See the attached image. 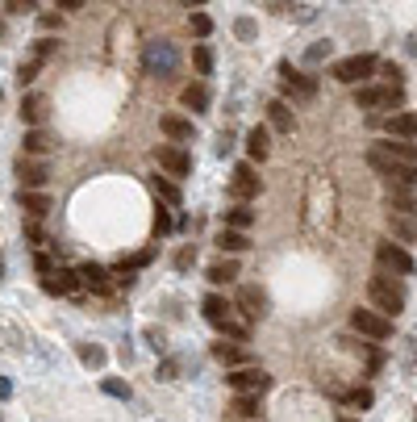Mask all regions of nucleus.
<instances>
[{
	"mask_svg": "<svg viewBox=\"0 0 417 422\" xmlns=\"http://www.w3.org/2000/svg\"><path fill=\"white\" fill-rule=\"evenodd\" d=\"M230 197L234 201H250V197H259V172H255L250 163H238V168H234Z\"/></svg>",
	"mask_w": 417,
	"mask_h": 422,
	"instance_id": "nucleus-9",
	"label": "nucleus"
},
{
	"mask_svg": "<svg viewBox=\"0 0 417 422\" xmlns=\"http://www.w3.org/2000/svg\"><path fill=\"white\" fill-rule=\"evenodd\" d=\"M292 0H267V8H288Z\"/></svg>",
	"mask_w": 417,
	"mask_h": 422,
	"instance_id": "nucleus-52",
	"label": "nucleus"
},
{
	"mask_svg": "<svg viewBox=\"0 0 417 422\" xmlns=\"http://www.w3.org/2000/svg\"><path fill=\"white\" fill-rule=\"evenodd\" d=\"M80 281H84V288H92L96 297H109V293H113V281H109V272H104L100 264H84V268H80Z\"/></svg>",
	"mask_w": 417,
	"mask_h": 422,
	"instance_id": "nucleus-18",
	"label": "nucleus"
},
{
	"mask_svg": "<svg viewBox=\"0 0 417 422\" xmlns=\"http://www.w3.org/2000/svg\"><path fill=\"white\" fill-rule=\"evenodd\" d=\"M155 159H159V168L171 172V176H188V172H192V155H188L184 146H159Z\"/></svg>",
	"mask_w": 417,
	"mask_h": 422,
	"instance_id": "nucleus-10",
	"label": "nucleus"
},
{
	"mask_svg": "<svg viewBox=\"0 0 417 422\" xmlns=\"http://www.w3.org/2000/svg\"><path fill=\"white\" fill-rule=\"evenodd\" d=\"M380 71H384V80H388L392 88H401V80H405V76H401V67H397V63H384Z\"/></svg>",
	"mask_w": 417,
	"mask_h": 422,
	"instance_id": "nucleus-42",
	"label": "nucleus"
},
{
	"mask_svg": "<svg viewBox=\"0 0 417 422\" xmlns=\"http://www.w3.org/2000/svg\"><path fill=\"white\" fill-rule=\"evenodd\" d=\"M21 209H25L30 218H38V222H42V218L50 213V197L42 192V188H21Z\"/></svg>",
	"mask_w": 417,
	"mask_h": 422,
	"instance_id": "nucleus-20",
	"label": "nucleus"
},
{
	"mask_svg": "<svg viewBox=\"0 0 417 422\" xmlns=\"http://www.w3.org/2000/svg\"><path fill=\"white\" fill-rule=\"evenodd\" d=\"M17 180L25 188H42L50 180V168L42 159H34V155H21V159H17Z\"/></svg>",
	"mask_w": 417,
	"mask_h": 422,
	"instance_id": "nucleus-12",
	"label": "nucleus"
},
{
	"mask_svg": "<svg viewBox=\"0 0 417 422\" xmlns=\"http://www.w3.org/2000/svg\"><path fill=\"white\" fill-rule=\"evenodd\" d=\"M325 54H330V42H313V47H309V54H305V59H309V63H322Z\"/></svg>",
	"mask_w": 417,
	"mask_h": 422,
	"instance_id": "nucleus-44",
	"label": "nucleus"
},
{
	"mask_svg": "<svg viewBox=\"0 0 417 422\" xmlns=\"http://www.w3.org/2000/svg\"><path fill=\"white\" fill-rule=\"evenodd\" d=\"M230 414H234V418H242V422H255V418H259V397L238 393V397H234V406H230Z\"/></svg>",
	"mask_w": 417,
	"mask_h": 422,
	"instance_id": "nucleus-25",
	"label": "nucleus"
},
{
	"mask_svg": "<svg viewBox=\"0 0 417 422\" xmlns=\"http://www.w3.org/2000/svg\"><path fill=\"white\" fill-rule=\"evenodd\" d=\"M159 126H163V134H167L171 142H192L196 139V126H192L188 117H180V113H167Z\"/></svg>",
	"mask_w": 417,
	"mask_h": 422,
	"instance_id": "nucleus-19",
	"label": "nucleus"
},
{
	"mask_svg": "<svg viewBox=\"0 0 417 422\" xmlns=\"http://www.w3.org/2000/svg\"><path fill=\"white\" fill-rule=\"evenodd\" d=\"M250 222H255V209H250L246 201H238V205L226 209V226H230V230H246Z\"/></svg>",
	"mask_w": 417,
	"mask_h": 422,
	"instance_id": "nucleus-27",
	"label": "nucleus"
},
{
	"mask_svg": "<svg viewBox=\"0 0 417 422\" xmlns=\"http://www.w3.org/2000/svg\"><path fill=\"white\" fill-rule=\"evenodd\" d=\"M375 71H380L375 54H351V59H338V63H334V80H338V84H363Z\"/></svg>",
	"mask_w": 417,
	"mask_h": 422,
	"instance_id": "nucleus-2",
	"label": "nucleus"
},
{
	"mask_svg": "<svg viewBox=\"0 0 417 422\" xmlns=\"http://www.w3.org/2000/svg\"><path fill=\"white\" fill-rule=\"evenodd\" d=\"M192 63H196V71H200V76H209V71H213V54H209V47L192 50Z\"/></svg>",
	"mask_w": 417,
	"mask_h": 422,
	"instance_id": "nucleus-37",
	"label": "nucleus"
},
{
	"mask_svg": "<svg viewBox=\"0 0 417 422\" xmlns=\"http://www.w3.org/2000/svg\"><path fill=\"white\" fill-rule=\"evenodd\" d=\"M80 288H84L80 272L59 268V272H50V276H47V293H54V297H71V293H80Z\"/></svg>",
	"mask_w": 417,
	"mask_h": 422,
	"instance_id": "nucleus-16",
	"label": "nucleus"
},
{
	"mask_svg": "<svg viewBox=\"0 0 417 422\" xmlns=\"http://www.w3.org/2000/svg\"><path fill=\"white\" fill-rule=\"evenodd\" d=\"M342 402H351V406H371V389H351V393H342Z\"/></svg>",
	"mask_w": 417,
	"mask_h": 422,
	"instance_id": "nucleus-39",
	"label": "nucleus"
},
{
	"mask_svg": "<svg viewBox=\"0 0 417 422\" xmlns=\"http://www.w3.org/2000/svg\"><path fill=\"white\" fill-rule=\"evenodd\" d=\"M267 122H272V130H279V134L292 130V113H288L284 100H267Z\"/></svg>",
	"mask_w": 417,
	"mask_h": 422,
	"instance_id": "nucleus-28",
	"label": "nucleus"
},
{
	"mask_svg": "<svg viewBox=\"0 0 417 422\" xmlns=\"http://www.w3.org/2000/svg\"><path fill=\"white\" fill-rule=\"evenodd\" d=\"M351 327H355V334L375 339V343H384V339L392 334V322H388L380 310H355V314H351Z\"/></svg>",
	"mask_w": 417,
	"mask_h": 422,
	"instance_id": "nucleus-6",
	"label": "nucleus"
},
{
	"mask_svg": "<svg viewBox=\"0 0 417 422\" xmlns=\"http://www.w3.org/2000/svg\"><path fill=\"white\" fill-rule=\"evenodd\" d=\"M188 30H192L196 38H209V30H213V17H209V13H192V17H188Z\"/></svg>",
	"mask_w": 417,
	"mask_h": 422,
	"instance_id": "nucleus-35",
	"label": "nucleus"
},
{
	"mask_svg": "<svg viewBox=\"0 0 417 422\" xmlns=\"http://www.w3.org/2000/svg\"><path fill=\"white\" fill-rule=\"evenodd\" d=\"M368 163L384 176V180H388V188H417V163H401V159H392L384 146H371Z\"/></svg>",
	"mask_w": 417,
	"mask_h": 422,
	"instance_id": "nucleus-1",
	"label": "nucleus"
},
{
	"mask_svg": "<svg viewBox=\"0 0 417 422\" xmlns=\"http://www.w3.org/2000/svg\"><path fill=\"white\" fill-rule=\"evenodd\" d=\"M21 117H25V122L38 130V126L50 117V100H47L42 93H25V96H21Z\"/></svg>",
	"mask_w": 417,
	"mask_h": 422,
	"instance_id": "nucleus-15",
	"label": "nucleus"
},
{
	"mask_svg": "<svg viewBox=\"0 0 417 422\" xmlns=\"http://www.w3.org/2000/svg\"><path fill=\"white\" fill-rule=\"evenodd\" d=\"M34 4H38V0H4V8H8V13H30Z\"/></svg>",
	"mask_w": 417,
	"mask_h": 422,
	"instance_id": "nucleus-46",
	"label": "nucleus"
},
{
	"mask_svg": "<svg viewBox=\"0 0 417 422\" xmlns=\"http://www.w3.org/2000/svg\"><path fill=\"white\" fill-rule=\"evenodd\" d=\"M234 146H230V134H222V139H217V155H230Z\"/></svg>",
	"mask_w": 417,
	"mask_h": 422,
	"instance_id": "nucleus-51",
	"label": "nucleus"
},
{
	"mask_svg": "<svg viewBox=\"0 0 417 422\" xmlns=\"http://www.w3.org/2000/svg\"><path fill=\"white\" fill-rule=\"evenodd\" d=\"M13 397V380L8 376H0V402H8Z\"/></svg>",
	"mask_w": 417,
	"mask_h": 422,
	"instance_id": "nucleus-49",
	"label": "nucleus"
},
{
	"mask_svg": "<svg viewBox=\"0 0 417 422\" xmlns=\"http://www.w3.org/2000/svg\"><path fill=\"white\" fill-rule=\"evenodd\" d=\"M200 310H205V318H209V322H222V318H230V314H234L230 305H226V297H217V293H209Z\"/></svg>",
	"mask_w": 417,
	"mask_h": 422,
	"instance_id": "nucleus-30",
	"label": "nucleus"
},
{
	"mask_svg": "<svg viewBox=\"0 0 417 422\" xmlns=\"http://www.w3.org/2000/svg\"><path fill=\"white\" fill-rule=\"evenodd\" d=\"M59 8H67V13H75V8H84V0H54Z\"/></svg>",
	"mask_w": 417,
	"mask_h": 422,
	"instance_id": "nucleus-50",
	"label": "nucleus"
},
{
	"mask_svg": "<svg viewBox=\"0 0 417 422\" xmlns=\"http://www.w3.org/2000/svg\"><path fill=\"white\" fill-rule=\"evenodd\" d=\"M384 126L392 139H417V113H392V117H384Z\"/></svg>",
	"mask_w": 417,
	"mask_h": 422,
	"instance_id": "nucleus-21",
	"label": "nucleus"
},
{
	"mask_svg": "<svg viewBox=\"0 0 417 422\" xmlns=\"http://www.w3.org/2000/svg\"><path fill=\"white\" fill-rule=\"evenodd\" d=\"M368 293H371V301H375L380 314H401V310H405V288L397 281H388V276H371Z\"/></svg>",
	"mask_w": 417,
	"mask_h": 422,
	"instance_id": "nucleus-3",
	"label": "nucleus"
},
{
	"mask_svg": "<svg viewBox=\"0 0 417 422\" xmlns=\"http://www.w3.org/2000/svg\"><path fill=\"white\" fill-rule=\"evenodd\" d=\"M171 226H176V222H171V213H167V209H159V213H155V230H159V235H167Z\"/></svg>",
	"mask_w": 417,
	"mask_h": 422,
	"instance_id": "nucleus-43",
	"label": "nucleus"
},
{
	"mask_svg": "<svg viewBox=\"0 0 417 422\" xmlns=\"http://www.w3.org/2000/svg\"><path fill=\"white\" fill-rule=\"evenodd\" d=\"M209 281H213V284L238 281V264H234V259H217V264H213V268H209Z\"/></svg>",
	"mask_w": 417,
	"mask_h": 422,
	"instance_id": "nucleus-33",
	"label": "nucleus"
},
{
	"mask_svg": "<svg viewBox=\"0 0 417 422\" xmlns=\"http://www.w3.org/2000/svg\"><path fill=\"white\" fill-rule=\"evenodd\" d=\"M100 389H104L109 397H121V402H130V385H126V380H100Z\"/></svg>",
	"mask_w": 417,
	"mask_h": 422,
	"instance_id": "nucleus-38",
	"label": "nucleus"
},
{
	"mask_svg": "<svg viewBox=\"0 0 417 422\" xmlns=\"http://www.w3.org/2000/svg\"><path fill=\"white\" fill-rule=\"evenodd\" d=\"M213 327L222 330L226 339H234V343H246V339H250V322H238V318H222V322H213Z\"/></svg>",
	"mask_w": 417,
	"mask_h": 422,
	"instance_id": "nucleus-29",
	"label": "nucleus"
},
{
	"mask_svg": "<svg viewBox=\"0 0 417 422\" xmlns=\"http://www.w3.org/2000/svg\"><path fill=\"white\" fill-rule=\"evenodd\" d=\"M234 34H238L242 42H246V38H255V21H250V17H238V21H234Z\"/></svg>",
	"mask_w": 417,
	"mask_h": 422,
	"instance_id": "nucleus-40",
	"label": "nucleus"
},
{
	"mask_svg": "<svg viewBox=\"0 0 417 422\" xmlns=\"http://www.w3.org/2000/svg\"><path fill=\"white\" fill-rule=\"evenodd\" d=\"M384 151H388L392 159H401V163H417V146H413V142H405V139L384 142Z\"/></svg>",
	"mask_w": 417,
	"mask_h": 422,
	"instance_id": "nucleus-32",
	"label": "nucleus"
},
{
	"mask_svg": "<svg viewBox=\"0 0 417 422\" xmlns=\"http://www.w3.org/2000/svg\"><path fill=\"white\" fill-rule=\"evenodd\" d=\"M355 105L359 109H392L401 105V88L384 84V88H355Z\"/></svg>",
	"mask_w": 417,
	"mask_h": 422,
	"instance_id": "nucleus-8",
	"label": "nucleus"
},
{
	"mask_svg": "<svg viewBox=\"0 0 417 422\" xmlns=\"http://www.w3.org/2000/svg\"><path fill=\"white\" fill-rule=\"evenodd\" d=\"M176 63H180V54H176L171 42H146V50H142V67H146L150 76H159V80L171 76Z\"/></svg>",
	"mask_w": 417,
	"mask_h": 422,
	"instance_id": "nucleus-4",
	"label": "nucleus"
},
{
	"mask_svg": "<svg viewBox=\"0 0 417 422\" xmlns=\"http://www.w3.org/2000/svg\"><path fill=\"white\" fill-rule=\"evenodd\" d=\"M213 360H222L226 368H246V364H250V351H246L242 343L222 339V343H213Z\"/></svg>",
	"mask_w": 417,
	"mask_h": 422,
	"instance_id": "nucleus-14",
	"label": "nucleus"
},
{
	"mask_svg": "<svg viewBox=\"0 0 417 422\" xmlns=\"http://www.w3.org/2000/svg\"><path fill=\"white\" fill-rule=\"evenodd\" d=\"M279 71H284V93L292 96V100H313V96H318V80H313V76H296L288 63H284Z\"/></svg>",
	"mask_w": 417,
	"mask_h": 422,
	"instance_id": "nucleus-11",
	"label": "nucleus"
},
{
	"mask_svg": "<svg viewBox=\"0 0 417 422\" xmlns=\"http://www.w3.org/2000/svg\"><path fill=\"white\" fill-rule=\"evenodd\" d=\"M150 184H155V192H159V197H163L167 205H180V188L171 184V180H163V176H155Z\"/></svg>",
	"mask_w": 417,
	"mask_h": 422,
	"instance_id": "nucleus-34",
	"label": "nucleus"
},
{
	"mask_svg": "<svg viewBox=\"0 0 417 422\" xmlns=\"http://www.w3.org/2000/svg\"><path fill=\"white\" fill-rule=\"evenodd\" d=\"M21 146H25V155L42 159V155H50V151H54V139H50L42 126H38V130H30V134H25V142H21Z\"/></svg>",
	"mask_w": 417,
	"mask_h": 422,
	"instance_id": "nucleus-22",
	"label": "nucleus"
},
{
	"mask_svg": "<svg viewBox=\"0 0 417 422\" xmlns=\"http://www.w3.org/2000/svg\"><path fill=\"white\" fill-rule=\"evenodd\" d=\"M246 151H250V159H259V163L267 159V151H272V139H267V130H263V126H255V130L246 134Z\"/></svg>",
	"mask_w": 417,
	"mask_h": 422,
	"instance_id": "nucleus-26",
	"label": "nucleus"
},
{
	"mask_svg": "<svg viewBox=\"0 0 417 422\" xmlns=\"http://www.w3.org/2000/svg\"><path fill=\"white\" fill-rule=\"evenodd\" d=\"M80 360H84V368H104V351L92 347V343H84V347H80Z\"/></svg>",
	"mask_w": 417,
	"mask_h": 422,
	"instance_id": "nucleus-36",
	"label": "nucleus"
},
{
	"mask_svg": "<svg viewBox=\"0 0 417 422\" xmlns=\"http://www.w3.org/2000/svg\"><path fill=\"white\" fill-rule=\"evenodd\" d=\"M54 47H59V42H50V38H38V42H34V59H47Z\"/></svg>",
	"mask_w": 417,
	"mask_h": 422,
	"instance_id": "nucleus-47",
	"label": "nucleus"
},
{
	"mask_svg": "<svg viewBox=\"0 0 417 422\" xmlns=\"http://www.w3.org/2000/svg\"><path fill=\"white\" fill-rule=\"evenodd\" d=\"M180 100H184V109H192V113H205V109H209V88L196 80V84H188L184 93H180Z\"/></svg>",
	"mask_w": 417,
	"mask_h": 422,
	"instance_id": "nucleus-24",
	"label": "nucleus"
},
{
	"mask_svg": "<svg viewBox=\"0 0 417 422\" xmlns=\"http://www.w3.org/2000/svg\"><path fill=\"white\" fill-rule=\"evenodd\" d=\"M338 422H359V418H351V414H342V418H338Z\"/></svg>",
	"mask_w": 417,
	"mask_h": 422,
	"instance_id": "nucleus-53",
	"label": "nucleus"
},
{
	"mask_svg": "<svg viewBox=\"0 0 417 422\" xmlns=\"http://www.w3.org/2000/svg\"><path fill=\"white\" fill-rule=\"evenodd\" d=\"M238 305H242L246 322H255V318H263V310H267V293L255 288V284H242V288H238Z\"/></svg>",
	"mask_w": 417,
	"mask_h": 422,
	"instance_id": "nucleus-13",
	"label": "nucleus"
},
{
	"mask_svg": "<svg viewBox=\"0 0 417 422\" xmlns=\"http://www.w3.org/2000/svg\"><path fill=\"white\" fill-rule=\"evenodd\" d=\"M384 205H388L392 213L417 218V197H413V188H388V192H384Z\"/></svg>",
	"mask_w": 417,
	"mask_h": 422,
	"instance_id": "nucleus-17",
	"label": "nucleus"
},
{
	"mask_svg": "<svg viewBox=\"0 0 417 422\" xmlns=\"http://www.w3.org/2000/svg\"><path fill=\"white\" fill-rule=\"evenodd\" d=\"M196 264V247H184L180 255H176V268H192Z\"/></svg>",
	"mask_w": 417,
	"mask_h": 422,
	"instance_id": "nucleus-45",
	"label": "nucleus"
},
{
	"mask_svg": "<svg viewBox=\"0 0 417 422\" xmlns=\"http://www.w3.org/2000/svg\"><path fill=\"white\" fill-rule=\"evenodd\" d=\"M38 63H42V59H30V63H21V71H17V80H21V84H30V80L38 76Z\"/></svg>",
	"mask_w": 417,
	"mask_h": 422,
	"instance_id": "nucleus-41",
	"label": "nucleus"
},
{
	"mask_svg": "<svg viewBox=\"0 0 417 422\" xmlns=\"http://www.w3.org/2000/svg\"><path fill=\"white\" fill-rule=\"evenodd\" d=\"M388 230L401 238V242H413V238H417V226L405 218V213H388Z\"/></svg>",
	"mask_w": 417,
	"mask_h": 422,
	"instance_id": "nucleus-31",
	"label": "nucleus"
},
{
	"mask_svg": "<svg viewBox=\"0 0 417 422\" xmlns=\"http://www.w3.org/2000/svg\"><path fill=\"white\" fill-rule=\"evenodd\" d=\"M0 34H4V21H0Z\"/></svg>",
	"mask_w": 417,
	"mask_h": 422,
	"instance_id": "nucleus-54",
	"label": "nucleus"
},
{
	"mask_svg": "<svg viewBox=\"0 0 417 422\" xmlns=\"http://www.w3.org/2000/svg\"><path fill=\"white\" fill-rule=\"evenodd\" d=\"M217 247H222L226 255H238V251H246V247H250V238H246V230H230V226H222V230H217Z\"/></svg>",
	"mask_w": 417,
	"mask_h": 422,
	"instance_id": "nucleus-23",
	"label": "nucleus"
},
{
	"mask_svg": "<svg viewBox=\"0 0 417 422\" xmlns=\"http://www.w3.org/2000/svg\"><path fill=\"white\" fill-rule=\"evenodd\" d=\"M226 385H230L234 393H250V397H263L267 389H272V376L263 373V368H234L226 376Z\"/></svg>",
	"mask_w": 417,
	"mask_h": 422,
	"instance_id": "nucleus-5",
	"label": "nucleus"
},
{
	"mask_svg": "<svg viewBox=\"0 0 417 422\" xmlns=\"http://www.w3.org/2000/svg\"><path fill=\"white\" fill-rule=\"evenodd\" d=\"M375 264H380L384 272H397V276H409V272H413L409 251L397 247V242H380V247H375Z\"/></svg>",
	"mask_w": 417,
	"mask_h": 422,
	"instance_id": "nucleus-7",
	"label": "nucleus"
},
{
	"mask_svg": "<svg viewBox=\"0 0 417 422\" xmlns=\"http://www.w3.org/2000/svg\"><path fill=\"white\" fill-rule=\"evenodd\" d=\"M59 25H63L59 13H42V30H59Z\"/></svg>",
	"mask_w": 417,
	"mask_h": 422,
	"instance_id": "nucleus-48",
	"label": "nucleus"
}]
</instances>
